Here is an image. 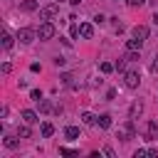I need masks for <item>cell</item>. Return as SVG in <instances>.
I'll list each match as a JSON object with an SVG mask.
<instances>
[{"mask_svg":"<svg viewBox=\"0 0 158 158\" xmlns=\"http://www.w3.org/2000/svg\"><path fill=\"white\" fill-rule=\"evenodd\" d=\"M133 133H136V128H133V118H128V121L118 128V138H121V141H131Z\"/></svg>","mask_w":158,"mask_h":158,"instance_id":"cell-1","label":"cell"},{"mask_svg":"<svg viewBox=\"0 0 158 158\" xmlns=\"http://www.w3.org/2000/svg\"><path fill=\"white\" fill-rule=\"evenodd\" d=\"M37 37H40V40H52V37H54V25L44 20V22L40 25V30H37Z\"/></svg>","mask_w":158,"mask_h":158,"instance_id":"cell-2","label":"cell"},{"mask_svg":"<svg viewBox=\"0 0 158 158\" xmlns=\"http://www.w3.org/2000/svg\"><path fill=\"white\" fill-rule=\"evenodd\" d=\"M35 37H37V32H35L32 27H20V30H17V40H20L22 44H30Z\"/></svg>","mask_w":158,"mask_h":158,"instance_id":"cell-3","label":"cell"},{"mask_svg":"<svg viewBox=\"0 0 158 158\" xmlns=\"http://www.w3.org/2000/svg\"><path fill=\"white\" fill-rule=\"evenodd\" d=\"M123 84H126L128 89H136V86L141 84V77H138V72H126V77H123Z\"/></svg>","mask_w":158,"mask_h":158,"instance_id":"cell-4","label":"cell"},{"mask_svg":"<svg viewBox=\"0 0 158 158\" xmlns=\"http://www.w3.org/2000/svg\"><path fill=\"white\" fill-rule=\"evenodd\" d=\"M54 15H57V5H54V2H52V5H44V7L40 10V20H47V22H49Z\"/></svg>","mask_w":158,"mask_h":158,"instance_id":"cell-5","label":"cell"},{"mask_svg":"<svg viewBox=\"0 0 158 158\" xmlns=\"http://www.w3.org/2000/svg\"><path fill=\"white\" fill-rule=\"evenodd\" d=\"M146 141H158V123L156 121H148V126H146Z\"/></svg>","mask_w":158,"mask_h":158,"instance_id":"cell-6","label":"cell"},{"mask_svg":"<svg viewBox=\"0 0 158 158\" xmlns=\"http://www.w3.org/2000/svg\"><path fill=\"white\" fill-rule=\"evenodd\" d=\"M133 37H138V40L146 42V40H148V27H146V25H136V27H133Z\"/></svg>","mask_w":158,"mask_h":158,"instance_id":"cell-7","label":"cell"},{"mask_svg":"<svg viewBox=\"0 0 158 158\" xmlns=\"http://www.w3.org/2000/svg\"><path fill=\"white\" fill-rule=\"evenodd\" d=\"M79 32H81V37H84V40H91V37H94V27H91L89 22L79 25Z\"/></svg>","mask_w":158,"mask_h":158,"instance_id":"cell-8","label":"cell"},{"mask_svg":"<svg viewBox=\"0 0 158 158\" xmlns=\"http://www.w3.org/2000/svg\"><path fill=\"white\" fill-rule=\"evenodd\" d=\"M141 47H143V40H138V37H133V40H128V42H126V49L141 52Z\"/></svg>","mask_w":158,"mask_h":158,"instance_id":"cell-9","label":"cell"},{"mask_svg":"<svg viewBox=\"0 0 158 158\" xmlns=\"http://www.w3.org/2000/svg\"><path fill=\"white\" fill-rule=\"evenodd\" d=\"M64 136H67L69 141H77V138H79V126H67V128H64Z\"/></svg>","mask_w":158,"mask_h":158,"instance_id":"cell-10","label":"cell"},{"mask_svg":"<svg viewBox=\"0 0 158 158\" xmlns=\"http://www.w3.org/2000/svg\"><path fill=\"white\" fill-rule=\"evenodd\" d=\"M37 104H40V111H42V114H49V111H54V106H52V101H49V99H40Z\"/></svg>","mask_w":158,"mask_h":158,"instance_id":"cell-11","label":"cell"},{"mask_svg":"<svg viewBox=\"0 0 158 158\" xmlns=\"http://www.w3.org/2000/svg\"><path fill=\"white\" fill-rule=\"evenodd\" d=\"M22 118H25V123H35V121H37V111L25 109V111H22Z\"/></svg>","mask_w":158,"mask_h":158,"instance_id":"cell-12","label":"cell"},{"mask_svg":"<svg viewBox=\"0 0 158 158\" xmlns=\"http://www.w3.org/2000/svg\"><path fill=\"white\" fill-rule=\"evenodd\" d=\"M141 111H143V104H141V101H133V106H131V111H128V118H136Z\"/></svg>","mask_w":158,"mask_h":158,"instance_id":"cell-13","label":"cell"},{"mask_svg":"<svg viewBox=\"0 0 158 158\" xmlns=\"http://www.w3.org/2000/svg\"><path fill=\"white\" fill-rule=\"evenodd\" d=\"M20 10L32 12V10H37V2H35V0H25V2H20Z\"/></svg>","mask_w":158,"mask_h":158,"instance_id":"cell-14","label":"cell"},{"mask_svg":"<svg viewBox=\"0 0 158 158\" xmlns=\"http://www.w3.org/2000/svg\"><path fill=\"white\" fill-rule=\"evenodd\" d=\"M81 121H84L86 126H94V123H96V116H94L91 111H84V114H81Z\"/></svg>","mask_w":158,"mask_h":158,"instance_id":"cell-15","label":"cell"},{"mask_svg":"<svg viewBox=\"0 0 158 158\" xmlns=\"http://www.w3.org/2000/svg\"><path fill=\"white\" fill-rule=\"evenodd\" d=\"M96 123H99L101 128H109V126H111V116H109V114H101V116L96 118Z\"/></svg>","mask_w":158,"mask_h":158,"instance_id":"cell-16","label":"cell"},{"mask_svg":"<svg viewBox=\"0 0 158 158\" xmlns=\"http://www.w3.org/2000/svg\"><path fill=\"white\" fill-rule=\"evenodd\" d=\"M52 133H54V126H52V123H42V136H44V138H49Z\"/></svg>","mask_w":158,"mask_h":158,"instance_id":"cell-17","label":"cell"},{"mask_svg":"<svg viewBox=\"0 0 158 158\" xmlns=\"http://www.w3.org/2000/svg\"><path fill=\"white\" fill-rule=\"evenodd\" d=\"M99 69H101V72H104V74H109V72H114V69H116V67H114V64H111V62H101V64H99Z\"/></svg>","mask_w":158,"mask_h":158,"instance_id":"cell-18","label":"cell"},{"mask_svg":"<svg viewBox=\"0 0 158 158\" xmlns=\"http://www.w3.org/2000/svg\"><path fill=\"white\" fill-rule=\"evenodd\" d=\"M5 148H17V138H12V136H5Z\"/></svg>","mask_w":158,"mask_h":158,"instance_id":"cell-19","label":"cell"},{"mask_svg":"<svg viewBox=\"0 0 158 158\" xmlns=\"http://www.w3.org/2000/svg\"><path fill=\"white\" fill-rule=\"evenodd\" d=\"M12 47V37L10 35H2V49H10Z\"/></svg>","mask_w":158,"mask_h":158,"instance_id":"cell-20","label":"cell"},{"mask_svg":"<svg viewBox=\"0 0 158 158\" xmlns=\"http://www.w3.org/2000/svg\"><path fill=\"white\" fill-rule=\"evenodd\" d=\"M126 62H128V59H126V57H121V59H116V64H114V67H116L118 72H123V69H126Z\"/></svg>","mask_w":158,"mask_h":158,"instance_id":"cell-21","label":"cell"},{"mask_svg":"<svg viewBox=\"0 0 158 158\" xmlns=\"http://www.w3.org/2000/svg\"><path fill=\"white\" fill-rule=\"evenodd\" d=\"M17 136H22V138H30V128H27V126H20V128H17Z\"/></svg>","mask_w":158,"mask_h":158,"instance_id":"cell-22","label":"cell"},{"mask_svg":"<svg viewBox=\"0 0 158 158\" xmlns=\"http://www.w3.org/2000/svg\"><path fill=\"white\" fill-rule=\"evenodd\" d=\"M30 96H32L35 101H40V99H42V91H40V89H32V91H30Z\"/></svg>","mask_w":158,"mask_h":158,"instance_id":"cell-23","label":"cell"},{"mask_svg":"<svg viewBox=\"0 0 158 158\" xmlns=\"http://www.w3.org/2000/svg\"><path fill=\"white\" fill-rule=\"evenodd\" d=\"M104 156H109V158H114V148H111V146H104Z\"/></svg>","mask_w":158,"mask_h":158,"instance_id":"cell-24","label":"cell"},{"mask_svg":"<svg viewBox=\"0 0 158 158\" xmlns=\"http://www.w3.org/2000/svg\"><path fill=\"white\" fill-rule=\"evenodd\" d=\"M143 2H146V0H128V5H131V7H141Z\"/></svg>","mask_w":158,"mask_h":158,"instance_id":"cell-25","label":"cell"},{"mask_svg":"<svg viewBox=\"0 0 158 158\" xmlns=\"http://www.w3.org/2000/svg\"><path fill=\"white\" fill-rule=\"evenodd\" d=\"M69 35H72V37H79V35H81V32H79V27H77V25H74V27H72V30H69Z\"/></svg>","mask_w":158,"mask_h":158,"instance_id":"cell-26","label":"cell"},{"mask_svg":"<svg viewBox=\"0 0 158 158\" xmlns=\"http://www.w3.org/2000/svg\"><path fill=\"white\" fill-rule=\"evenodd\" d=\"M59 153H62V156H74V151H72V148H59Z\"/></svg>","mask_w":158,"mask_h":158,"instance_id":"cell-27","label":"cell"},{"mask_svg":"<svg viewBox=\"0 0 158 158\" xmlns=\"http://www.w3.org/2000/svg\"><path fill=\"white\" fill-rule=\"evenodd\" d=\"M106 99H116V89H109L106 91Z\"/></svg>","mask_w":158,"mask_h":158,"instance_id":"cell-28","label":"cell"},{"mask_svg":"<svg viewBox=\"0 0 158 158\" xmlns=\"http://www.w3.org/2000/svg\"><path fill=\"white\" fill-rule=\"evenodd\" d=\"M153 25H158V12H156V15H153Z\"/></svg>","mask_w":158,"mask_h":158,"instance_id":"cell-29","label":"cell"},{"mask_svg":"<svg viewBox=\"0 0 158 158\" xmlns=\"http://www.w3.org/2000/svg\"><path fill=\"white\" fill-rule=\"evenodd\" d=\"M69 2H72V5H79V2H81V0H69Z\"/></svg>","mask_w":158,"mask_h":158,"instance_id":"cell-30","label":"cell"},{"mask_svg":"<svg viewBox=\"0 0 158 158\" xmlns=\"http://www.w3.org/2000/svg\"><path fill=\"white\" fill-rule=\"evenodd\" d=\"M59 2H62V0H59Z\"/></svg>","mask_w":158,"mask_h":158,"instance_id":"cell-31","label":"cell"}]
</instances>
